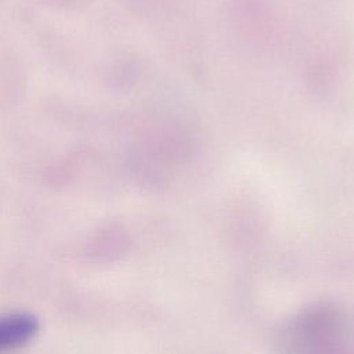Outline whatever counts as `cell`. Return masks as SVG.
<instances>
[{"instance_id":"1","label":"cell","mask_w":354,"mask_h":354,"mask_svg":"<svg viewBox=\"0 0 354 354\" xmlns=\"http://www.w3.org/2000/svg\"><path fill=\"white\" fill-rule=\"evenodd\" d=\"M39 332V321L29 313H12L0 317V351L30 342Z\"/></svg>"}]
</instances>
